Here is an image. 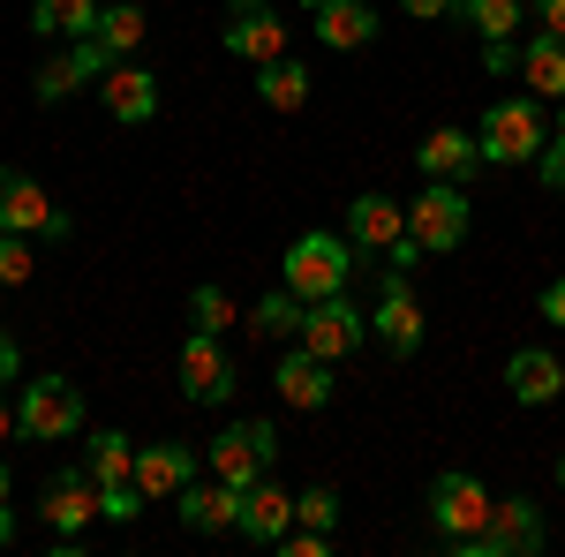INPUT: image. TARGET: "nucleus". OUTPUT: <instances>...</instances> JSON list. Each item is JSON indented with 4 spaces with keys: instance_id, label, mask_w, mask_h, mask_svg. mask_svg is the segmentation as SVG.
<instances>
[{
    "instance_id": "obj_1",
    "label": "nucleus",
    "mask_w": 565,
    "mask_h": 557,
    "mask_svg": "<svg viewBox=\"0 0 565 557\" xmlns=\"http://www.w3.org/2000/svg\"><path fill=\"white\" fill-rule=\"evenodd\" d=\"M348 271H354V242L348 234H302V242L287 249V264H279V279H287L302 301L348 294Z\"/></svg>"
},
{
    "instance_id": "obj_2",
    "label": "nucleus",
    "mask_w": 565,
    "mask_h": 557,
    "mask_svg": "<svg viewBox=\"0 0 565 557\" xmlns=\"http://www.w3.org/2000/svg\"><path fill=\"white\" fill-rule=\"evenodd\" d=\"M468 189L460 181H423V196L407 204V234H415V249L423 257H452L460 242H468Z\"/></svg>"
},
{
    "instance_id": "obj_3",
    "label": "nucleus",
    "mask_w": 565,
    "mask_h": 557,
    "mask_svg": "<svg viewBox=\"0 0 565 557\" xmlns=\"http://www.w3.org/2000/svg\"><path fill=\"white\" fill-rule=\"evenodd\" d=\"M476 143H482V159H490V167H527V159H543L551 129H543L535 98H498V106L482 114Z\"/></svg>"
},
{
    "instance_id": "obj_4",
    "label": "nucleus",
    "mask_w": 565,
    "mask_h": 557,
    "mask_svg": "<svg viewBox=\"0 0 565 557\" xmlns=\"http://www.w3.org/2000/svg\"><path fill=\"white\" fill-rule=\"evenodd\" d=\"M271 460H279V429H271V422H226L212 444H204V468H212L218 482H234V490L264 482Z\"/></svg>"
},
{
    "instance_id": "obj_5",
    "label": "nucleus",
    "mask_w": 565,
    "mask_h": 557,
    "mask_svg": "<svg viewBox=\"0 0 565 557\" xmlns=\"http://www.w3.org/2000/svg\"><path fill=\"white\" fill-rule=\"evenodd\" d=\"M490 513H498V497L482 490L468 468H445L430 482V519H437V535L445 543H468V535H482L490 527Z\"/></svg>"
},
{
    "instance_id": "obj_6",
    "label": "nucleus",
    "mask_w": 565,
    "mask_h": 557,
    "mask_svg": "<svg viewBox=\"0 0 565 557\" xmlns=\"http://www.w3.org/2000/svg\"><path fill=\"white\" fill-rule=\"evenodd\" d=\"M15 429H23V437H39V444H61V437H84V392L68 385V377H39V385H23Z\"/></svg>"
},
{
    "instance_id": "obj_7",
    "label": "nucleus",
    "mask_w": 565,
    "mask_h": 557,
    "mask_svg": "<svg viewBox=\"0 0 565 557\" xmlns=\"http://www.w3.org/2000/svg\"><path fill=\"white\" fill-rule=\"evenodd\" d=\"M0 226H8V234H39V242H68V234H76L68 212H61L23 167H0Z\"/></svg>"
},
{
    "instance_id": "obj_8",
    "label": "nucleus",
    "mask_w": 565,
    "mask_h": 557,
    "mask_svg": "<svg viewBox=\"0 0 565 557\" xmlns=\"http://www.w3.org/2000/svg\"><path fill=\"white\" fill-rule=\"evenodd\" d=\"M218 39H226L234 61L264 68V61H279V53H287V23H279V8H271V0H226Z\"/></svg>"
},
{
    "instance_id": "obj_9",
    "label": "nucleus",
    "mask_w": 565,
    "mask_h": 557,
    "mask_svg": "<svg viewBox=\"0 0 565 557\" xmlns=\"http://www.w3.org/2000/svg\"><path fill=\"white\" fill-rule=\"evenodd\" d=\"M460 557H535L543 550V513L527 505V497H505L498 513H490V527L482 535H468V543H452Z\"/></svg>"
},
{
    "instance_id": "obj_10",
    "label": "nucleus",
    "mask_w": 565,
    "mask_h": 557,
    "mask_svg": "<svg viewBox=\"0 0 565 557\" xmlns=\"http://www.w3.org/2000/svg\"><path fill=\"white\" fill-rule=\"evenodd\" d=\"M370 332L385 340L392 362L423 354V301H415V287H407V271H385V287H377V309H370Z\"/></svg>"
},
{
    "instance_id": "obj_11",
    "label": "nucleus",
    "mask_w": 565,
    "mask_h": 557,
    "mask_svg": "<svg viewBox=\"0 0 565 557\" xmlns=\"http://www.w3.org/2000/svg\"><path fill=\"white\" fill-rule=\"evenodd\" d=\"M362 340H370V317H362L348 294H324V301H309V309H302V346H309V354L348 362Z\"/></svg>"
},
{
    "instance_id": "obj_12",
    "label": "nucleus",
    "mask_w": 565,
    "mask_h": 557,
    "mask_svg": "<svg viewBox=\"0 0 565 557\" xmlns=\"http://www.w3.org/2000/svg\"><path fill=\"white\" fill-rule=\"evenodd\" d=\"M309 8V31L332 45V53H362L377 39V8L370 0H302Z\"/></svg>"
},
{
    "instance_id": "obj_13",
    "label": "nucleus",
    "mask_w": 565,
    "mask_h": 557,
    "mask_svg": "<svg viewBox=\"0 0 565 557\" xmlns=\"http://www.w3.org/2000/svg\"><path fill=\"white\" fill-rule=\"evenodd\" d=\"M189 482H196V444H181V437L136 444V490H143V497H181Z\"/></svg>"
},
{
    "instance_id": "obj_14",
    "label": "nucleus",
    "mask_w": 565,
    "mask_h": 557,
    "mask_svg": "<svg viewBox=\"0 0 565 557\" xmlns=\"http://www.w3.org/2000/svg\"><path fill=\"white\" fill-rule=\"evenodd\" d=\"M98 98H106V114H114L121 129H143V121L159 114V84H151V68H136V61H114V68L98 76Z\"/></svg>"
},
{
    "instance_id": "obj_15",
    "label": "nucleus",
    "mask_w": 565,
    "mask_h": 557,
    "mask_svg": "<svg viewBox=\"0 0 565 557\" xmlns=\"http://www.w3.org/2000/svg\"><path fill=\"white\" fill-rule=\"evenodd\" d=\"M348 242H354V257H385L392 242H407V204H392V196H354L348 204Z\"/></svg>"
},
{
    "instance_id": "obj_16",
    "label": "nucleus",
    "mask_w": 565,
    "mask_h": 557,
    "mask_svg": "<svg viewBox=\"0 0 565 557\" xmlns=\"http://www.w3.org/2000/svg\"><path fill=\"white\" fill-rule=\"evenodd\" d=\"M181 392L204 407V399H226L234 392V362H226V346L212 340V332H189V346H181Z\"/></svg>"
},
{
    "instance_id": "obj_17",
    "label": "nucleus",
    "mask_w": 565,
    "mask_h": 557,
    "mask_svg": "<svg viewBox=\"0 0 565 557\" xmlns=\"http://www.w3.org/2000/svg\"><path fill=\"white\" fill-rule=\"evenodd\" d=\"M415 167H423V181H476L490 159H482V143L468 129H437V136H423V151H415Z\"/></svg>"
},
{
    "instance_id": "obj_18",
    "label": "nucleus",
    "mask_w": 565,
    "mask_h": 557,
    "mask_svg": "<svg viewBox=\"0 0 565 557\" xmlns=\"http://www.w3.org/2000/svg\"><path fill=\"white\" fill-rule=\"evenodd\" d=\"M174 505H181V527H189V535H226V527H242V490L218 482V474L212 482H189Z\"/></svg>"
},
{
    "instance_id": "obj_19",
    "label": "nucleus",
    "mask_w": 565,
    "mask_h": 557,
    "mask_svg": "<svg viewBox=\"0 0 565 557\" xmlns=\"http://www.w3.org/2000/svg\"><path fill=\"white\" fill-rule=\"evenodd\" d=\"M271 385H279L287 407H332V362H324V354H309V346H295V354H279Z\"/></svg>"
},
{
    "instance_id": "obj_20",
    "label": "nucleus",
    "mask_w": 565,
    "mask_h": 557,
    "mask_svg": "<svg viewBox=\"0 0 565 557\" xmlns=\"http://www.w3.org/2000/svg\"><path fill=\"white\" fill-rule=\"evenodd\" d=\"M39 513H45V527L76 535V527H84V519L98 513V482H90V468L53 474V482H45V497H39Z\"/></svg>"
},
{
    "instance_id": "obj_21",
    "label": "nucleus",
    "mask_w": 565,
    "mask_h": 557,
    "mask_svg": "<svg viewBox=\"0 0 565 557\" xmlns=\"http://www.w3.org/2000/svg\"><path fill=\"white\" fill-rule=\"evenodd\" d=\"M505 392L521 399V407H551L565 392V369H558V354L551 346H521L513 362H505Z\"/></svg>"
},
{
    "instance_id": "obj_22",
    "label": "nucleus",
    "mask_w": 565,
    "mask_h": 557,
    "mask_svg": "<svg viewBox=\"0 0 565 557\" xmlns=\"http://www.w3.org/2000/svg\"><path fill=\"white\" fill-rule=\"evenodd\" d=\"M287 527H295V497H287L271 474L249 482V490H242V535H249V543H279Z\"/></svg>"
},
{
    "instance_id": "obj_23",
    "label": "nucleus",
    "mask_w": 565,
    "mask_h": 557,
    "mask_svg": "<svg viewBox=\"0 0 565 557\" xmlns=\"http://www.w3.org/2000/svg\"><path fill=\"white\" fill-rule=\"evenodd\" d=\"M257 98L271 106V114H302V106H309V68H302V61H287V53L264 61V68H257Z\"/></svg>"
},
{
    "instance_id": "obj_24",
    "label": "nucleus",
    "mask_w": 565,
    "mask_h": 557,
    "mask_svg": "<svg viewBox=\"0 0 565 557\" xmlns=\"http://www.w3.org/2000/svg\"><path fill=\"white\" fill-rule=\"evenodd\" d=\"M31 31L39 39H90L98 31V0H31Z\"/></svg>"
},
{
    "instance_id": "obj_25",
    "label": "nucleus",
    "mask_w": 565,
    "mask_h": 557,
    "mask_svg": "<svg viewBox=\"0 0 565 557\" xmlns=\"http://www.w3.org/2000/svg\"><path fill=\"white\" fill-rule=\"evenodd\" d=\"M84 468H90L98 490H106V482H129L136 474V444L121 437V429H90L84 437Z\"/></svg>"
},
{
    "instance_id": "obj_26",
    "label": "nucleus",
    "mask_w": 565,
    "mask_h": 557,
    "mask_svg": "<svg viewBox=\"0 0 565 557\" xmlns=\"http://www.w3.org/2000/svg\"><path fill=\"white\" fill-rule=\"evenodd\" d=\"M521 76H527V90L535 98H565V39H527L521 45Z\"/></svg>"
},
{
    "instance_id": "obj_27",
    "label": "nucleus",
    "mask_w": 565,
    "mask_h": 557,
    "mask_svg": "<svg viewBox=\"0 0 565 557\" xmlns=\"http://www.w3.org/2000/svg\"><path fill=\"white\" fill-rule=\"evenodd\" d=\"M302 309L309 301L279 279V294H264L257 309H249V332H257V340H287V332H302Z\"/></svg>"
},
{
    "instance_id": "obj_28",
    "label": "nucleus",
    "mask_w": 565,
    "mask_h": 557,
    "mask_svg": "<svg viewBox=\"0 0 565 557\" xmlns=\"http://www.w3.org/2000/svg\"><path fill=\"white\" fill-rule=\"evenodd\" d=\"M90 39H106L114 53H121V61H129L136 45H143V8H136V0H106V8H98V31H90Z\"/></svg>"
},
{
    "instance_id": "obj_29",
    "label": "nucleus",
    "mask_w": 565,
    "mask_h": 557,
    "mask_svg": "<svg viewBox=\"0 0 565 557\" xmlns=\"http://www.w3.org/2000/svg\"><path fill=\"white\" fill-rule=\"evenodd\" d=\"M76 84H90V76H84V61H76V45H68V53H53V61H45L39 76H31V90H39V106H61V98H68Z\"/></svg>"
},
{
    "instance_id": "obj_30",
    "label": "nucleus",
    "mask_w": 565,
    "mask_h": 557,
    "mask_svg": "<svg viewBox=\"0 0 565 557\" xmlns=\"http://www.w3.org/2000/svg\"><path fill=\"white\" fill-rule=\"evenodd\" d=\"M460 15L476 23L482 39H513L521 31V0H460Z\"/></svg>"
},
{
    "instance_id": "obj_31",
    "label": "nucleus",
    "mask_w": 565,
    "mask_h": 557,
    "mask_svg": "<svg viewBox=\"0 0 565 557\" xmlns=\"http://www.w3.org/2000/svg\"><path fill=\"white\" fill-rule=\"evenodd\" d=\"M189 324L218 340V332L234 324V294H226V287H196V294H189Z\"/></svg>"
},
{
    "instance_id": "obj_32",
    "label": "nucleus",
    "mask_w": 565,
    "mask_h": 557,
    "mask_svg": "<svg viewBox=\"0 0 565 557\" xmlns=\"http://www.w3.org/2000/svg\"><path fill=\"white\" fill-rule=\"evenodd\" d=\"M23 279H31V234L0 226V287H23Z\"/></svg>"
},
{
    "instance_id": "obj_33",
    "label": "nucleus",
    "mask_w": 565,
    "mask_h": 557,
    "mask_svg": "<svg viewBox=\"0 0 565 557\" xmlns=\"http://www.w3.org/2000/svg\"><path fill=\"white\" fill-rule=\"evenodd\" d=\"M98 513H106V519H136V513H143V490H136V474H129V482H106V490H98Z\"/></svg>"
},
{
    "instance_id": "obj_34",
    "label": "nucleus",
    "mask_w": 565,
    "mask_h": 557,
    "mask_svg": "<svg viewBox=\"0 0 565 557\" xmlns=\"http://www.w3.org/2000/svg\"><path fill=\"white\" fill-rule=\"evenodd\" d=\"M295 519H302V527H332V519H340V497L317 482V490H302V497H295Z\"/></svg>"
},
{
    "instance_id": "obj_35",
    "label": "nucleus",
    "mask_w": 565,
    "mask_h": 557,
    "mask_svg": "<svg viewBox=\"0 0 565 557\" xmlns=\"http://www.w3.org/2000/svg\"><path fill=\"white\" fill-rule=\"evenodd\" d=\"M271 550H287V557H324V550H332V527H287Z\"/></svg>"
},
{
    "instance_id": "obj_36",
    "label": "nucleus",
    "mask_w": 565,
    "mask_h": 557,
    "mask_svg": "<svg viewBox=\"0 0 565 557\" xmlns=\"http://www.w3.org/2000/svg\"><path fill=\"white\" fill-rule=\"evenodd\" d=\"M535 173H543V189H558V196H565V136H551V143H543Z\"/></svg>"
},
{
    "instance_id": "obj_37",
    "label": "nucleus",
    "mask_w": 565,
    "mask_h": 557,
    "mask_svg": "<svg viewBox=\"0 0 565 557\" xmlns=\"http://www.w3.org/2000/svg\"><path fill=\"white\" fill-rule=\"evenodd\" d=\"M482 61H490V76H505V68H521V45L513 39H482Z\"/></svg>"
},
{
    "instance_id": "obj_38",
    "label": "nucleus",
    "mask_w": 565,
    "mask_h": 557,
    "mask_svg": "<svg viewBox=\"0 0 565 557\" xmlns=\"http://www.w3.org/2000/svg\"><path fill=\"white\" fill-rule=\"evenodd\" d=\"M535 23H543L551 39H565V0H535Z\"/></svg>"
},
{
    "instance_id": "obj_39",
    "label": "nucleus",
    "mask_w": 565,
    "mask_h": 557,
    "mask_svg": "<svg viewBox=\"0 0 565 557\" xmlns=\"http://www.w3.org/2000/svg\"><path fill=\"white\" fill-rule=\"evenodd\" d=\"M543 324H565V279L543 287Z\"/></svg>"
},
{
    "instance_id": "obj_40",
    "label": "nucleus",
    "mask_w": 565,
    "mask_h": 557,
    "mask_svg": "<svg viewBox=\"0 0 565 557\" xmlns=\"http://www.w3.org/2000/svg\"><path fill=\"white\" fill-rule=\"evenodd\" d=\"M399 8H407V15H423V23H437V15H452L460 0H399Z\"/></svg>"
},
{
    "instance_id": "obj_41",
    "label": "nucleus",
    "mask_w": 565,
    "mask_h": 557,
    "mask_svg": "<svg viewBox=\"0 0 565 557\" xmlns=\"http://www.w3.org/2000/svg\"><path fill=\"white\" fill-rule=\"evenodd\" d=\"M15 369H23V354H15V340L0 332V385H15Z\"/></svg>"
},
{
    "instance_id": "obj_42",
    "label": "nucleus",
    "mask_w": 565,
    "mask_h": 557,
    "mask_svg": "<svg viewBox=\"0 0 565 557\" xmlns=\"http://www.w3.org/2000/svg\"><path fill=\"white\" fill-rule=\"evenodd\" d=\"M15 429V407H8V385H0V437Z\"/></svg>"
},
{
    "instance_id": "obj_43",
    "label": "nucleus",
    "mask_w": 565,
    "mask_h": 557,
    "mask_svg": "<svg viewBox=\"0 0 565 557\" xmlns=\"http://www.w3.org/2000/svg\"><path fill=\"white\" fill-rule=\"evenodd\" d=\"M8 543H15V519H8V513H0V550H8Z\"/></svg>"
},
{
    "instance_id": "obj_44",
    "label": "nucleus",
    "mask_w": 565,
    "mask_h": 557,
    "mask_svg": "<svg viewBox=\"0 0 565 557\" xmlns=\"http://www.w3.org/2000/svg\"><path fill=\"white\" fill-rule=\"evenodd\" d=\"M0 513H8V468H0Z\"/></svg>"
},
{
    "instance_id": "obj_45",
    "label": "nucleus",
    "mask_w": 565,
    "mask_h": 557,
    "mask_svg": "<svg viewBox=\"0 0 565 557\" xmlns=\"http://www.w3.org/2000/svg\"><path fill=\"white\" fill-rule=\"evenodd\" d=\"M558 482H565V460H558Z\"/></svg>"
},
{
    "instance_id": "obj_46",
    "label": "nucleus",
    "mask_w": 565,
    "mask_h": 557,
    "mask_svg": "<svg viewBox=\"0 0 565 557\" xmlns=\"http://www.w3.org/2000/svg\"><path fill=\"white\" fill-rule=\"evenodd\" d=\"M98 8H106V0H98Z\"/></svg>"
}]
</instances>
